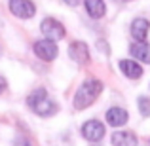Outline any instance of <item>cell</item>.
I'll list each match as a JSON object with an SVG mask.
<instances>
[{"label":"cell","instance_id":"obj_1","mask_svg":"<svg viewBox=\"0 0 150 146\" xmlns=\"http://www.w3.org/2000/svg\"><path fill=\"white\" fill-rule=\"evenodd\" d=\"M103 91V82L101 80H95V78H91V80H86L84 84L78 87L76 95H74V108L76 110H84L88 108V106H91L93 102L97 101V97L101 95Z\"/></svg>","mask_w":150,"mask_h":146},{"label":"cell","instance_id":"obj_2","mask_svg":"<svg viewBox=\"0 0 150 146\" xmlns=\"http://www.w3.org/2000/svg\"><path fill=\"white\" fill-rule=\"evenodd\" d=\"M27 104L33 108V112H36L38 116L42 118H48V116H53L57 112V104L48 97L46 89H36L33 91L27 99Z\"/></svg>","mask_w":150,"mask_h":146},{"label":"cell","instance_id":"obj_3","mask_svg":"<svg viewBox=\"0 0 150 146\" xmlns=\"http://www.w3.org/2000/svg\"><path fill=\"white\" fill-rule=\"evenodd\" d=\"M40 30H42V34H44L46 38H50V40H53V42L63 40V36H65V32H67L65 27H63V23H59L57 19H53V17L42 19Z\"/></svg>","mask_w":150,"mask_h":146},{"label":"cell","instance_id":"obj_4","mask_svg":"<svg viewBox=\"0 0 150 146\" xmlns=\"http://www.w3.org/2000/svg\"><path fill=\"white\" fill-rule=\"evenodd\" d=\"M34 53H36V57L42 59V61H53L59 55V48L53 40L44 38V40L34 42Z\"/></svg>","mask_w":150,"mask_h":146},{"label":"cell","instance_id":"obj_5","mask_svg":"<svg viewBox=\"0 0 150 146\" xmlns=\"http://www.w3.org/2000/svg\"><path fill=\"white\" fill-rule=\"evenodd\" d=\"M105 125L101 123L99 120H88L84 125H82V137L89 142H99V140L105 137Z\"/></svg>","mask_w":150,"mask_h":146},{"label":"cell","instance_id":"obj_6","mask_svg":"<svg viewBox=\"0 0 150 146\" xmlns=\"http://www.w3.org/2000/svg\"><path fill=\"white\" fill-rule=\"evenodd\" d=\"M10 11L19 19H30L36 13V6L30 0H10Z\"/></svg>","mask_w":150,"mask_h":146},{"label":"cell","instance_id":"obj_7","mask_svg":"<svg viewBox=\"0 0 150 146\" xmlns=\"http://www.w3.org/2000/svg\"><path fill=\"white\" fill-rule=\"evenodd\" d=\"M69 55L70 59H72L74 63H78V65H84V63L89 61V48L86 46V42H72V44L69 46Z\"/></svg>","mask_w":150,"mask_h":146},{"label":"cell","instance_id":"obj_8","mask_svg":"<svg viewBox=\"0 0 150 146\" xmlns=\"http://www.w3.org/2000/svg\"><path fill=\"white\" fill-rule=\"evenodd\" d=\"M105 118H106V123L108 125H112V127H122V125L127 123L129 114H127V110L120 108V106H112V108L106 110Z\"/></svg>","mask_w":150,"mask_h":146},{"label":"cell","instance_id":"obj_9","mask_svg":"<svg viewBox=\"0 0 150 146\" xmlns=\"http://www.w3.org/2000/svg\"><path fill=\"white\" fill-rule=\"evenodd\" d=\"M148 30H150V21H148V19L137 17L135 21L131 23V29H129V32H131V36L135 38V42H143V40H146Z\"/></svg>","mask_w":150,"mask_h":146},{"label":"cell","instance_id":"obj_10","mask_svg":"<svg viewBox=\"0 0 150 146\" xmlns=\"http://www.w3.org/2000/svg\"><path fill=\"white\" fill-rule=\"evenodd\" d=\"M120 70H122L124 76L131 78V80H137V78L143 76V66H141L137 61H133V59H122L120 61Z\"/></svg>","mask_w":150,"mask_h":146},{"label":"cell","instance_id":"obj_11","mask_svg":"<svg viewBox=\"0 0 150 146\" xmlns=\"http://www.w3.org/2000/svg\"><path fill=\"white\" fill-rule=\"evenodd\" d=\"M129 53L133 55V59H137V61H141V63H146V65H150V44H146L144 40L131 44Z\"/></svg>","mask_w":150,"mask_h":146},{"label":"cell","instance_id":"obj_12","mask_svg":"<svg viewBox=\"0 0 150 146\" xmlns=\"http://www.w3.org/2000/svg\"><path fill=\"white\" fill-rule=\"evenodd\" d=\"M110 142L112 146H137V135L131 131H116L110 137Z\"/></svg>","mask_w":150,"mask_h":146},{"label":"cell","instance_id":"obj_13","mask_svg":"<svg viewBox=\"0 0 150 146\" xmlns=\"http://www.w3.org/2000/svg\"><path fill=\"white\" fill-rule=\"evenodd\" d=\"M84 6H86L88 15L93 19H101L106 13V6H105L103 0H84Z\"/></svg>","mask_w":150,"mask_h":146},{"label":"cell","instance_id":"obj_14","mask_svg":"<svg viewBox=\"0 0 150 146\" xmlns=\"http://www.w3.org/2000/svg\"><path fill=\"white\" fill-rule=\"evenodd\" d=\"M137 106H139L141 116L150 118V99H148V97H139V101H137Z\"/></svg>","mask_w":150,"mask_h":146},{"label":"cell","instance_id":"obj_15","mask_svg":"<svg viewBox=\"0 0 150 146\" xmlns=\"http://www.w3.org/2000/svg\"><path fill=\"white\" fill-rule=\"evenodd\" d=\"M13 146H33V142H30L29 139H25V137H19V139L13 142Z\"/></svg>","mask_w":150,"mask_h":146},{"label":"cell","instance_id":"obj_16","mask_svg":"<svg viewBox=\"0 0 150 146\" xmlns=\"http://www.w3.org/2000/svg\"><path fill=\"white\" fill-rule=\"evenodd\" d=\"M63 2L69 4V6H78V2H80V0H63Z\"/></svg>","mask_w":150,"mask_h":146},{"label":"cell","instance_id":"obj_17","mask_svg":"<svg viewBox=\"0 0 150 146\" xmlns=\"http://www.w3.org/2000/svg\"><path fill=\"white\" fill-rule=\"evenodd\" d=\"M4 89H6V80H4V78L0 76V93H2Z\"/></svg>","mask_w":150,"mask_h":146},{"label":"cell","instance_id":"obj_18","mask_svg":"<svg viewBox=\"0 0 150 146\" xmlns=\"http://www.w3.org/2000/svg\"><path fill=\"white\" fill-rule=\"evenodd\" d=\"M0 55H2V48H0Z\"/></svg>","mask_w":150,"mask_h":146}]
</instances>
